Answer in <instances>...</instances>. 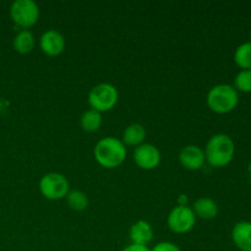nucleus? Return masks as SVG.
<instances>
[{"mask_svg": "<svg viewBox=\"0 0 251 251\" xmlns=\"http://www.w3.org/2000/svg\"><path fill=\"white\" fill-rule=\"evenodd\" d=\"M205 158L211 167L223 168L233 161L235 145L227 134H216L207 141L205 147Z\"/></svg>", "mask_w": 251, "mask_h": 251, "instance_id": "nucleus-1", "label": "nucleus"}, {"mask_svg": "<svg viewBox=\"0 0 251 251\" xmlns=\"http://www.w3.org/2000/svg\"><path fill=\"white\" fill-rule=\"evenodd\" d=\"M93 154L100 167L105 169H114L124 163L126 158V147L122 140L108 136L97 142Z\"/></svg>", "mask_w": 251, "mask_h": 251, "instance_id": "nucleus-2", "label": "nucleus"}, {"mask_svg": "<svg viewBox=\"0 0 251 251\" xmlns=\"http://www.w3.org/2000/svg\"><path fill=\"white\" fill-rule=\"evenodd\" d=\"M206 102L208 108L216 114H228L237 108L239 95L232 85L220 83L208 91Z\"/></svg>", "mask_w": 251, "mask_h": 251, "instance_id": "nucleus-3", "label": "nucleus"}, {"mask_svg": "<svg viewBox=\"0 0 251 251\" xmlns=\"http://www.w3.org/2000/svg\"><path fill=\"white\" fill-rule=\"evenodd\" d=\"M119 93L112 83H100L95 86L88 93V104L91 109L98 113L109 112L117 105Z\"/></svg>", "mask_w": 251, "mask_h": 251, "instance_id": "nucleus-4", "label": "nucleus"}, {"mask_svg": "<svg viewBox=\"0 0 251 251\" xmlns=\"http://www.w3.org/2000/svg\"><path fill=\"white\" fill-rule=\"evenodd\" d=\"M39 191L47 200L58 201L66 198L68 193L70 191V185H69V180L65 176L51 172L41 178Z\"/></svg>", "mask_w": 251, "mask_h": 251, "instance_id": "nucleus-5", "label": "nucleus"}, {"mask_svg": "<svg viewBox=\"0 0 251 251\" xmlns=\"http://www.w3.org/2000/svg\"><path fill=\"white\" fill-rule=\"evenodd\" d=\"M10 17L24 29L34 26L39 20V7L32 0H16L10 6Z\"/></svg>", "mask_w": 251, "mask_h": 251, "instance_id": "nucleus-6", "label": "nucleus"}, {"mask_svg": "<svg viewBox=\"0 0 251 251\" xmlns=\"http://www.w3.org/2000/svg\"><path fill=\"white\" fill-rule=\"evenodd\" d=\"M196 223V216L193 208L189 206H176L169 212L167 218L168 228L176 234H185L194 228Z\"/></svg>", "mask_w": 251, "mask_h": 251, "instance_id": "nucleus-7", "label": "nucleus"}, {"mask_svg": "<svg viewBox=\"0 0 251 251\" xmlns=\"http://www.w3.org/2000/svg\"><path fill=\"white\" fill-rule=\"evenodd\" d=\"M134 162L144 171H152L161 163V152L154 145L144 142L135 149Z\"/></svg>", "mask_w": 251, "mask_h": 251, "instance_id": "nucleus-8", "label": "nucleus"}, {"mask_svg": "<svg viewBox=\"0 0 251 251\" xmlns=\"http://www.w3.org/2000/svg\"><path fill=\"white\" fill-rule=\"evenodd\" d=\"M179 162H180L181 167L188 171H199L202 168L206 162L205 152L196 145H188L181 149L180 153H179Z\"/></svg>", "mask_w": 251, "mask_h": 251, "instance_id": "nucleus-9", "label": "nucleus"}, {"mask_svg": "<svg viewBox=\"0 0 251 251\" xmlns=\"http://www.w3.org/2000/svg\"><path fill=\"white\" fill-rule=\"evenodd\" d=\"M41 50L48 56H58L65 49V38L60 32L55 29H49L42 34L39 39Z\"/></svg>", "mask_w": 251, "mask_h": 251, "instance_id": "nucleus-10", "label": "nucleus"}, {"mask_svg": "<svg viewBox=\"0 0 251 251\" xmlns=\"http://www.w3.org/2000/svg\"><path fill=\"white\" fill-rule=\"evenodd\" d=\"M232 240L240 251H251V222H238L232 229Z\"/></svg>", "mask_w": 251, "mask_h": 251, "instance_id": "nucleus-11", "label": "nucleus"}, {"mask_svg": "<svg viewBox=\"0 0 251 251\" xmlns=\"http://www.w3.org/2000/svg\"><path fill=\"white\" fill-rule=\"evenodd\" d=\"M130 239L132 244L147 247L153 238V228L147 221H137L130 228Z\"/></svg>", "mask_w": 251, "mask_h": 251, "instance_id": "nucleus-12", "label": "nucleus"}, {"mask_svg": "<svg viewBox=\"0 0 251 251\" xmlns=\"http://www.w3.org/2000/svg\"><path fill=\"white\" fill-rule=\"evenodd\" d=\"M196 217L201 220L210 221L217 217L218 215V206L215 200L210 198H199L194 203L193 208Z\"/></svg>", "mask_w": 251, "mask_h": 251, "instance_id": "nucleus-13", "label": "nucleus"}, {"mask_svg": "<svg viewBox=\"0 0 251 251\" xmlns=\"http://www.w3.org/2000/svg\"><path fill=\"white\" fill-rule=\"evenodd\" d=\"M145 139H146L145 127L139 123H134V124H130L129 126L125 127L124 132H123L122 142L125 146L137 147L144 144Z\"/></svg>", "mask_w": 251, "mask_h": 251, "instance_id": "nucleus-14", "label": "nucleus"}, {"mask_svg": "<svg viewBox=\"0 0 251 251\" xmlns=\"http://www.w3.org/2000/svg\"><path fill=\"white\" fill-rule=\"evenodd\" d=\"M34 46H36V39H34L33 33L28 29L20 31L12 41V47H14L15 51L22 54V55L31 53L34 49Z\"/></svg>", "mask_w": 251, "mask_h": 251, "instance_id": "nucleus-15", "label": "nucleus"}, {"mask_svg": "<svg viewBox=\"0 0 251 251\" xmlns=\"http://www.w3.org/2000/svg\"><path fill=\"white\" fill-rule=\"evenodd\" d=\"M80 124L82 130H85L86 132L98 131L100 127L102 126V114L93 109L86 110V112L81 115Z\"/></svg>", "mask_w": 251, "mask_h": 251, "instance_id": "nucleus-16", "label": "nucleus"}, {"mask_svg": "<svg viewBox=\"0 0 251 251\" xmlns=\"http://www.w3.org/2000/svg\"><path fill=\"white\" fill-rule=\"evenodd\" d=\"M65 199L69 207L73 211H76V212L85 211L88 207V203H90L87 195L81 190H70Z\"/></svg>", "mask_w": 251, "mask_h": 251, "instance_id": "nucleus-17", "label": "nucleus"}, {"mask_svg": "<svg viewBox=\"0 0 251 251\" xmlns=\"http://www.w3.org/2000/svg\"><path fill=\"white\" fill-rule=\"evenodd\" d=\"M234 61L242 70H251V42H245L235 49Z\"/></svg>", "mask_w": 251, "mask_h": 251, "instance_id": "nucleus-18", "label": "nucleus"}, {"mask_svg": "<svg viewBox=\"0 0 251 251\" xmlns=\"http://www.w3.org/2000/svg\"><path fill=\"white\" fill-rule=\"evenodd\" d=\"M237 92H251V70H240L234 78V86Z\"/></svg>", "mask_w": 251, "mask_h": 251, "instance_id": "nucleus-19", "label": "nucleus"}, {"mask_svg": "<svg viewBox=\"0 0 251 251\" xmlns=\"http://www.w3.org/2000/svg\"><path fill=\"white\" fill-rule=\"evenodd\" d=\"M151 251H181L180 248L176 244L171 242H161L154 245V248Z\"/></svg>", "mask_w": 251, "mask_h": 251, "instance_id": "nucleus-20", "label": "nucleus"}, {"mask_svg": "<svg viewBox=\"0 0 251 251\" xmlns=\"http://www.w3.org/2000/svg\"><path fill=\"white\" fill-rule=\"evenodd\" d=\"M122 251H151L145 245H137V244H130L127 247H125Z\"/></svg>", "mask_w": 251, "mask_h": 251, "instance_id": "nucleus-21", "label": "nucleus"}, {"mask_svg": "<svg viewBox=\"0 0 251 251\" xmlns=\"http://www.w3.org/2000/svg\"><path fill=\"white\" fill-rule=\"evenodd\" d=\"M248 176H249V181L251 184V163L248 166Z\"/></svg>", "mask_w": 251, "mask_h": 251, "instance_id": "nucleus-22", "label": "nucleus"}, {"mask_svg": "<svg viewBox=\"0 0 251 251\" xmlns=\"http://www.w3.org/2000/svg\"><path fill=\"white\" fill-rule=\"evenodd\" d=\"M250 38H251V31H250ZM251 42V41H250Z\"/></svg>", "mask_w": 251, "mask_h": 251, "instance_id": "nucleus-23", "label": "nucleus"}]
</instances>
